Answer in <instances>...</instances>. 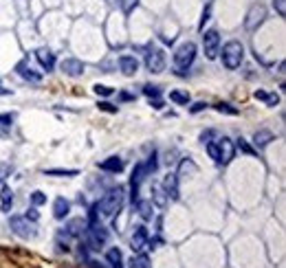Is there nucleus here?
Returning <instances> with one entry per match:
<instances>
[{"mask_svg":"<svg viewBox=\"0 0 286 268\" xmlns=\"http://www.w3.org/2000/svg\"><path fill=\"white\" fill-rule=\"evenodd\" d=\"M124 202H126V189L117 187V189H110L104 198L97 202V211L101 213V218H115L124 209Z\"/></svg>","mask_w":286,"mask_h":268,"instance_id":"f257e3e1","label":"nucleus"},{"mask_svg":"<svg viewBox=\"0 0 286 268\" xmlns=\"http://www.w3.org/2000/svg\"><path fill=\"white\" fill-rule=\"evenodd\" d=\"M242 58H245V46L238 40H231L222 46V64L224 68L236 70L242 64Z\"/></svg>","mask_w":286,"mask_h":268,"instance_id":"f03ea898","label":"nucleus"},{"mask_svg":"<svg viewBox=\"0 0 286 268\" xmlns=\"http://www.w3.org/2000/svg\"><path fill=\"white\" fill-rule=\"evenodd\" d=\"M196 60V44L194 42H185L176 49L174 53V66H176V73L179 75H185V70L191 66V62Z\"/></svg>","mask_w":286,"mask_h":268,"instance_id":"7ed1b4c3","label":"nucleus"},{"mask_svg":"<svg viewBox=\"0 0 286 268\" xmlns=\"http://www.w3.org/2000/svg\"><path fill=\"white\" fill-rule=\"evenodd\" d=\"M9 227H11V231L16 233L18 238H22V239H33L37 235L35 227L25 218V215H13V218L9 220Z\"/></svg>","mask_w":286,"mask_h":268,"instance_id":"20e7f679","label":"nucleus"},{"mask_svg":"<svg viewBox=\"0 0 286 268\" xmlns=\"http://www.w3.org/2000/svg\"><path fill=\"white\" fill-rule=\"evenodd\" d=\"M86 235H88V246H91L93 251H99V248L106 244V239H108V231L101 227L99 222H91V224H88Z\"/></svg>","mask_w":286,"mask_h":268,"instance_id":"39448f33","label":"nucleus"},{"mask_svg":"<svg viewBox=\"0 0 286 268\" xmlns=\"http://www.w3.org/2000/svg\"><path fill=\"white\" fill-rule=\"evenodd\" d=\"M145 66H148L150 73H163L165 70V53H163V49H152L150 46L148 51H145Z\"/></svg>","mask_w":286,"mask_h":268,"instance_id":"423d86ee","label":"nucleus"},{"mask_svg":"<svg viewBox=\"0 0 286 268\" xmlns=\"http://www.w3.org/2000/svg\"><path fill=\"white\" fill-rule=\"evenodd\" d=\"M203 49H205V58H207V60H216L218 49H220V35H218V31H214V29L205 31V35H203Z\"/></svg>","mask_w":286,"mask_h":268,"instance_id":"0eeeda50","label":"nucleus"},{"mask_svg":"<svg viewBox=\"0 0 286 268\" xmlns=\"http://www.w3.org/2000/svg\"><path fill=\"white\" fill-rule=\"evenodd\" d=\"M216 145H218V156H220L218 165H227V163H231L233 156H236V145L231 143V139L222 136V139L216 141Z\"/></svg>","mask_w":286,"mask_h":268,"instance_id":"6e6552de","label":"nucleus"},{"mask_svg":"<svg viewBox=\"0 0 286 268\" xmlns=\"http://www.w3.org/2000/svg\"><path fill=\"white\" fill-rule=\"evenodd\" d=\"M264 18H266V9L262 7V4H255V7H251V11H249V18H247V29L253 31L255 27H260L262 22H264Z\"/></svg>","mask_w":286,"mask_h":268,"instance_id":"1a4fd4ad","label":"nucleus"},{"mask_svg":"<svg viewBox=\"0 0 286 268\" xmlns=\"http://www.w3.org/2000/svg\"><path fill=\"white\" fill-rule=\"evenodd\" d=\"M60 70H62L64 75H68V77H79V75L86 70L84 66V62H79V60H64L62 64H60Z\"/></svg>","mask_w":286,"mask_h":268,"instance_id":"9d476101","label":"nucleus"},{"mask_svg":"<svg viewBox=\"0 0 286 268\" xmlns=\"http://www.w3.org/2000/svg\"><path fill=\"white\" fill-rule=\"evenodd\" d=\"M148 229L145 227H137L134 229V233H132V239H130V248H132L134 253H139V251H143L145 248V244H148Z\"/></svg>","mask_w":286,"mask_h":268,"instance_id":"9b49d317","label":"nucleus"},{"mask_svg":"<svg viewBox=\"0 0 286 268\" xmlns=\"http://www.w3.org/2000/svg\"><path fill=\"white\" fill-rule=\"evenodd\" d=\"M163 194H165L167 200L179 198V180H176L174 174H167V176L163 178Z\"/></svg>","mask_w":286,"mask_h":268,"instance_id":"f8f14e48","label":"nucleus"},{"mask_svg":"<svg viewBox=\"0 0 286 268\" xmlns=\"http://www.w3.org/2000/svg\"><path fill=\"white\" fill-rule=\"evenodd\" d=\"M16 70H18V75H20L22 79H27V82H31V84H40L42 82V75L35 73L31 66H27V62H20L16 66Z\"/></svg>","mask_w":286,"mask_h":268,"instance_id":"ddd939ff","label":"nucleus"},{"mask_svg":"<svg viewBox=\"0 0 286 268\" xmlns=\"http://www.w3.org/2000/svg\"><path fill=\"white\" fill-rule=\"evenodd\" d=\"M35 58H37V62H40V66L44 68V70H53V66H55V55L51 53L49 49H37L35 51Z\"/></svg>","mask_w":286,"mask_h":268,"instance_id":"4468645a","label":"nucleus"},{"mask_svg":"<svg viewBox=\"0 0 286 268\" xmlns=\"http://www.w3.org/2000/svg\"><path fill=\"white\" fill-rule=\"evenodd\" d=\"M99 169L101 172H110V174H119L124 169V161L119 156H108L106 161L99 163Z\"/></svg>","mask_w":286,"mask_h":268,"instance_id":"2eb2a0df","label":"nucleus"},{"mask_svg":"<svg viewBox=\"0 0 286 268\" xmlns=\"http://www.w3.org/2000/svg\"><path fill=\"white\" fill-rule=\"evenodd\" d=\"M119 66L124 75H134L139 70V62L134 55H124V58H119Z\"/></svg>","mask_w":286,"mask_h":268,"instance_id":"dca6fc26","label":"nucleus"},{"mask_svg":"<svg viewBox=\"0 0 286 268\" xmlns=\"http://www.w3.org/2000/svg\"><path fill=\"white\" fill-rule=\"evenodd\" d=\"M68 211H71V202H68L66 198H55V202H53L55 220H64L68 215Z\"/></svg>","mask_w":286,"mask_h":268,"instance_id":"f3484780","label":"nucleus"},{"mask_svg":"<svg viewBox=\"0 0 286 268\" xmlns=\"http://www.w3.org/2000/svg\"><path fill=\"white\" fill-rule=\"evenodd\" d=\"M11 205H13V191L9 185H2L0 187V209L2 211H11Z\"/></svg>","mask_w":286,"mask_h":268,"instance_id":"a211bd4d","label":"nucleus"},{"mask_svg":"<svg viewBox=\"0 0 286 268\" xmlns=\"http://www.w3.org/2000/svg\"><path fill=\"white\" fill-rule=\"evenodd\" d=\"M271 141H273V132H271V130H257V132L253 134V143H255L257 148H264Z\"/></svg>","mask_w":286,"mask_h":268,"instance_id":"6ab92c4d","label":"nucleus"},{"mask_svg":"<svg viewBox=\"0 0 286 268\" xmlns=\"http://www.w3.org/2000/svg\"><path fill=\"white\" fill-rule=\"evenodd\" d=\"M106 260H108V264H110L112 268H124V257H121V251L119 248H110V251L106 253Z\"/></svg>","mask_w":286,"mask_h":268,"instance_id":"aec40b11","label":"nucleus"},{"mask_svg":"<svg viewBox=\"0 0 286 268\" xmlns=\"http://www.w3.org/2000/svg\"><path fill=\"white\" fill-rule=\"evenodd\" d=\"M255 99L264 101L266 106H271V108H275L280 103V97L275 95V92H266V90H255Z\"/></svg>","mask_w":286,"mask_h":268,"instance_id":"412c9836","label":"nucleus"},{"mask_svg":"<svg viewBox=\"0 0 286 268\" xmlns=\"http://www.w3.org/2000/svg\"><path fill=\"white\" fill-rule=\"evenodd\" d=\"M137 207H139V215H141L143 220H152V213H154L152 202H148V200L139 202V200H137Z\"/></svg>","mask_w":286,"mask_h":268,"instance_id":"4be33fe9","label":"nucleus"},{"mask_svg":"<svg viewBox=\"0 0 286 268\" xmlns=\"http://www.w3.org/2000/svg\"><path fill=\"white\" fill-rule=\"evenodd\" d=\"M170 99L174 101V103H181V106H187V103H190V92H185V90H172L170 92Z\"/></svg>","mask_w":286,"mask_h":268,"instance_id":"5701e85b","label":"nucleus"},{"mask_svg":"<svg viewBox=\"0 0 286 268\" xmlns=\"http://www.w3.org/2000/svg\"><path fill=\"white\" fill-rule=\"evenodd\" d=\"M84 227H86V222H84V220H73V222L66 227V235H79V233L84 231Z\"/></svg>","mask_w":286,"mask_h":268,"instance_id":"b1692460","label":"nucleus"},{"mask_svg":"<svg viewBox=\"0 0 286 268\" xmlns=\"http://www.w3.org/2000/svg\"><path fill=\"white\" fill-rule=\"evenodd\" d=\"M77 169H44V176H77Z\"/></svg>","mask_w":286,"mask_h":268,"instance_id":"393cba45","label":"nucleus"},{"mask_svg":"<svg viewBox=\"0 0 286 268\" xmlns=\"http://www.w3.org/2000/svg\"><path fill=\"white\" fill-rule=\"evenodd\" d=\"M216 110H218L220 115H231V117H236L238 112H240V110H238V108H233L231 103H222V101H220V103H216Z\"/></svg>","mask_w":286,"mask_h":268,"instance_id":"a878e982","label":"nucleus"},{"mask_svg":"<svg viewBox=\"0 0 286 268\" xmlns=\"http://www.w3.org/2000/svg\"><path fill=\"white\" fill-rule=\"evenodd\" d=\"M130 268H150L148 255H137V257H132V262H130Z\"/></svg>","mask_w":286,"mask_h":268,"instance_id":"bb28decb","label":"nucleus"},{"mask_svg":"<svg viewBox=\"0 0 286 268\" xmlns=\"http://www.w3.org/2000/svg\"><path fill=\"white\" fill-rule=\"evenodd\" d=\"M143 95L150 97V99H154V97H161V88L152 86V84H148V86H143Z\"/></svg>","mask_w":286,"mask_h":268,"instance_id":"cd10ccee","label":"nucleus"},{"mask_svg":"<svg viewBox=\"0 0 286 268\" xmlns=\"http://www.w3.org/2000/svg\"><path fill=\"white\" fill-rule=\"evenodd\" d=\"M137 4H139V0H119V7H121V11H124V13H130Z\"/></svg>","mask_w":286,"mask_h":268,"instance_id":"c85d7f7f","label":"nucleus"},{"mask_svg":"<svg viewBox=\"0 0 286 268\" xmlns=\"http://www.w3.org/2000/svg\"><path fill=\"white\" fill-rule=\"evenodd\" d=\"M238 148H240V149H242V152H245V154H249V156H255V154H257L255 149H253V148H251L249 143H247L245 139H240V141H238Z\"/></svg>","mask_w":286,"mask_h":268,"instance_id":"c756f323","label":"nucleus"},{"mask_svg":"<svg viewBox=\"0 0 286 268\" xmlns=\"http://www.w3.org/2000/svg\"><path fill=\"white\" fill-rule=\"evenodd\" d=\"M31 202H33V207H40L46 202V196L42 194V191H33V194H31Z\"/></svg>","mask_w":286,"mask_h":268,"instance_id":"7c9ffc66","label":"nucleus"},{"mask_svg":"<svg viewBox=\"0 0 286 268\" xmlns=\"http://www.w3.org/2000/svg\"><path fill=\"white\" fill-rule=\"evenodd\" d=\"M95 92H97V95H101V97H110L115 90H112L110 86H104V84H97V86H95Z\"/></svg>","mask_w":286,"mask_h":268,"instance_id":"2f4dec72","label":"nucleus"},{"mask_svg":"<svg viewBox=\"0 0 286 268\" xmlns=\"http://www.w3.org/2000/svg\"><path fill=\"white\" fill-rule=\"evenodd\" d=\"M273 7L275 9H278V13H280V16H286V0H273Z\"/></svg>","mask_w":286,"mask_h":268,"instance_id":"473e14b6","label":"nucleus"},{"mask_svg":"<svg viewBox=\"0 0 286 268\" xmlns=\"http://www.w3.org/2000/svg\"><path fill=\"white\" fill-rule=\"evenodd\" d=\"M99 110H104V112H117V106H112V103H108V101H99Z\"/></svg>","mask_w":286,"mask_h":268,"instance_id":"72a5a7b5","label":"nucleus"},{"mask_svg":"<svg viewBox=\"0 0 286 268\" xmlns=\"http://www.w3.org/2000/svg\"><path fill=\"white\" fill-rule=\"evenodd\" d=\"M25 218H27V220H31V222H37V220H40V213H37L35 209H29V211H27Z\"/></svg>","mask_w":286,"mask_h":268,"instance_id":"f704fd0d","label":"nucleus"},{"mask_svg":"<svg viewBox=\"0 0 286 268\" xmlns=\"http://www.w3.org/2000/svg\"><path fill=\"white\" fill-rule=\"evenodd\" d=\"M209 13H212V7H209V4H207V7H205V11H203V18H200V29H203V27H205V22L209 20Z\"/></svg>","mask_w":286,"mask_h":268,"instance_id":"c9c22d12","label":"nucleus"},{"mask_svg":"<svg viewBox=\"0 0 286 268\" xmlns=\"http://www.w3.org/2000/svg\"><path fill=\"white\" fill-rule=\"evenodd\" d=\"M13 123V115H0V125H11Z\"/></svg>","mask_w":286,"mask_h":268,"instance_id":"e433bc0d","label":"nucleus"},{"mask_svg":"<svg viewBox=\"0 0 286 268\" xmlns=\"http://www.w3.org/2000/svg\"><path fill=\"white\" fill-rule=\"evenodd\" d=\"M150 106H152L154 110H161V108H163V101H161V97H154V99H150Z\"/></svg>","mask_w":286,"mask_h":268,"instance_id":"4c0bfd02","label":"nucleus"},{"mask_svg":"<svg viewBox=\"0 0 286 268\" xmlns=\"http://www.w3.org/2000/svg\"><path fill=\"white\" fill-rule=\"evenodd\" d=\"M205 108H207V103H205V101H198V103H194V106H191V112L196 115V112H203Z\"/></svg>","mask_w":286,"mask_h":268,"instance_id":"58836bf2","label":"nucleus"},{"mask_svg":"<svg viewBox=\"0 0 286 268\" xmlns=\"http://www.w3.org/2000/svg\"><path fill=\"white\" fill-rule=\"evenodd\" d=\"M119 99H121V101H132V99H134V95H130V92H121Z\"/></svg>","mask_w":286,"mask_h":268,"instance_id":"ea45409f","label":"nucleus"},{"mask_svg":"<svg viewBox=\"0 0 286 268\" xmlns=\"http://www.w3.org/2000/svg\"><path fill=\"white\" fill-rule=\"evenodd\" d=\"M88 268H104L99 262H88Z\"/></svg>","mask_w":286,"mask_h":268,"instance_id":"a19ab883","label":"nucleus"},{"mask_svg":"<svg viewBox=\"0 0 286 268\" xmlns=\"http://www.w3.org/2000/svg\"><path fill=\"white\" fill-rule=\"evenodd\" d=\"M0 95H11V90H9V88H2V86H0Z\"/></svg>","mask_w":286,"mask_h":268,"instance_id":"79ce46f5","label":"nucleus"}]
</instances>
